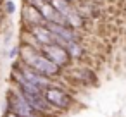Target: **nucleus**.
<instances>
[{"instance_id": "4", "label": "nucleus", "mask_w": 126, "mask_h": 117, "mask_svg": "<svg viewBox=\"0 0 126 117\" xmlns=\"http://www.w3.org/2000/svg\"><path fill=\"white\" fill-rule=\"evenodd\" d=\"M45 98L48 100V103L55 108V110H67L71 105H73V96L62 90V88H57V86H48L45 91Z\"/></svg>"}, {"instance_id": "8", "label": "nucleus", "mask_w": 126, "mask_h": 117, "mask_svg": "<svg viewBox=\"0 0 126 117\" xmlns=\"http://www.w3.org/2000/svg\"><path fill=\"white\" fill-rule=\"evenodd\" d=\"M5 11L12 14V12L16 11V5H14V2H7V4H5Z\"/></svg>"}, {"instance_id": "7", "label": "nucleus", "mask_w": 126, "mask_h": 117, "mask_svg": "<svg viewBox=\"0 0 126 117\" xmlns=\"http://www.w3.org/2000/svg\"><path fill=\"white\" fill-rule=\"evenodd\" d=\"M23 21L28 23L30 28L31 26H38V24H47L43 14L40 12V9L35 7V5H31V4H28L24 7V11H23Z\"/></svg>"}, {"instance_id": "3", "label": "nucleus", "mask_w": 126, "mask_h": 117, "mask_svg": "<svg viewBox=\"0 0 126 117\" xmlns=\"http://www.w3.org/2000/svg\"><path fill=\"white\" fill-rule=\"evenodd\" d=\"M14 72H16L17 76H21L23 79H26L28 83H31L33 86L40 88L42 91H45L48 86H52V79H50V78L40 74L38 71H35L33 67H30V65H26V64H23V65H16Z\"/></svg>"}, {"instance_id": "1", "label": "nucleus", "mask_w": 126, "mask_h": 117, "mask_svg": "<svg viewBox=\"0 0 126 117\" xmlns=\"http://www.w3.org/2000/svg\"><path fill=\"white\" fill-rule=\"evenodd\" d=\"M23 55V60L26 65L33 67L35 71H38L40 74L47 76V78H54V76H59L62 67H59L57 64H54L42 50H35L31 47H24V50L21 52Z\"/></svg>"}, {"instance_id": "6", "label": "nucleus", "mask_w": 126, "mask_h": 117, "mask_svg": "<svg viewBox=\"0 0 126 117\" xmlns=\"http://www.w3.org/2000/svg\"><path fill=\"white\" fill-rule=\"evenodd\" d=\"M30 33L33 36L35 41H38V45H50V43H55V38H54V33L48 29L47 24H38V26H31L30 28Z\"/></svg>"}, {"instance_id": "9", "label": "nucleus", "mask_w": 126, "mask_h": 117, "mask_svg": "<svg viewBox=\"0 0 126 117\" xmlns=\"http://www.w3.org/2000/svg\"><path fill=\"white\" fill-rule=\"evenodd\" d=\"M5 117H19V115H16V114H12V112H7V115Z\"/></svg>"}, {"instance_id": "2", "label": "nucleus", "mask_w": 126, "mask_h": 117, "mask_svg": "<svg viewBox=\"0 0 126 117\" xmlns=\"http://www.w3.org/2000/svg\"><path fill=\"white\" fill-rule=\"evenodd\" d=\"M7 105H9V112L19 115V117H38L40 112L28 102V98L23 95V91L19 88H12L7 93Z\"/></svg>"}, {"instance_id": "5", "label": "nucleus", "mask_w": 126, "mask_h": 117, "mask_svg": "<svg viewBox=\"0 0 126 117\" xmlns=\"http://www.w3.org/2000/svg\"><path fill=\"white\" fill-rule=\"evenodd\" d=\"M42 52H43L54 64H57L59 67H67V65L71 64V60H73V57L69 55V52H67L62 45H59V43L43 45V47H42Z\"/></svg>"}]
</instances>
